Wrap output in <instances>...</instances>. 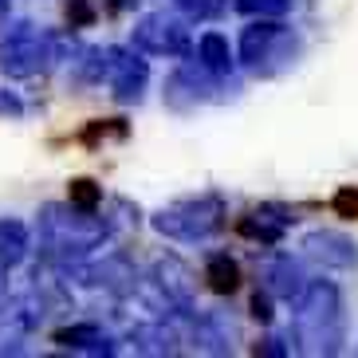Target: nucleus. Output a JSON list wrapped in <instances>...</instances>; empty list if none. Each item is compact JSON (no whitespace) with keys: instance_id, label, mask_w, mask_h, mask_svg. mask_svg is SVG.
<instances>
[{"instance_id":"10","label":"nucleus","mask_w":358,"mask_h":358,"mask_svg":"<svg viewBox=\"0 0 358 358\" xmlns=\"http://www.w3.org/2000/svg\"><path fill=\"white\" fill-rule=\"evenodd\" d=\"M303 252L311 256L315 264L323 268H335V272H350L358 268V244L350 241L347 232H335V229H315L303 236Z\"/></svg>"},{"instance_id":"17","label":"nucleus","mask_w":358,"mask_h":358,"mask_svg":"<svg viewBox=\"0 0 358 358\" xmlns=\"http://www.w3.org/2000/svg\"><path fill=\"white\" fill-rule=\"evenodd\" d=\"M28 256V224L16 217H0V272H12Z\"/></svg>"},{"instance_id":"19","label":"nucleus","mask_w":358,"mask_h":358,"mask_svg":"<svg viewBox=\"0 0 358 358\" xmlns=\"http://www.w3.org/2000/svg\"><path fill=\"white\" fill-rule=\"evenodd\" d=\"M67 205L95 213V209H103V189H99L91 178H75V181H71V189H67Z\"/></svg>"},{"instance_id":"25","label":"nucleus","mask_w":358,"mask_h":358,"mask_svg":"<svg viewBox=\"0 0 358 358\" xmlns=\"http://www.w3.org/2000/svg\"><path fill=\"white\" fill-rule=\"evenodd\" d=\"M256 355H272V358H284V355H292V347H287L284 338L268 335V338H264V343H256Z\"/></svg>"},{"instance_id":"24","label":"nucleus","mask_w":358,"mask_h":358,"mask_svg":"<svg viewBox=\"0 0 358 358\" xmlns=\"http://www.w3.org/2000/svg\"><path fill=\"white\" fill-rule=\"evenodd\" d=\"M67 20H71V28L91 24V20H95V8H91L87 0H71V4H67Z\"/></svg>"},{"instance_id":"7","label":"nucleus","mask_w":358,"mask_h":358,"mask_svg":"<svg viewBox=\"0 0 358 358\" xmlns=\"http://www.w3.org/2000/svg\"><path fill=\"white\" fill-rule=\"evenodd\" d=\"M130 48L142 55H166V59H181L193 52V32L185 16H166V12H150L134 24L130 32Z\"/></svg>"},{"instance_id":"12","label":"nucleus","mask_w":358,"mask_h":358,"mask_svg":"<svg viewBox=\"0 0 358 358\" xmlns=\"http://www.w3.org/2000/svg\"><path fill=\"white\" fill-rule=\"evenodd\" d=\"M264 284H268L272 295H280V299H295L307 284L303 264L292 260V256H275V260H268V268H264Z\"/></svg>"},{"instance_id":"5","label":"nucleus","mask_w":358,"mask_h":358,"mask_svg":"<svg viewBox=\"0 0 358 358\" xmlns=\"http://www.w3.org/2000/svg\"><path fill=\"white\" fill-rule=\"evenodd\" d=\"M299 36L280 20H252L248 28L241 32V64L248 67L252 75H280L295 64V55H299Z\"/></svg>"},{"instance_id":"15","label":"nucleus","mask_w":358,"mask_h":358,"mask_svg":"<svg viewBox=\"0 0 358 358\" xmlns=\"http://www.w3.org/2000/svg\"><path fill=\"white\" fill-rule=\"evenodd\" d=\"M193 343L205 355H229L232 350V327H224L221 315H197L193 319Z\"/></svg>"},{"instance_id":"16","label":"nucleus","mask_w":358,"mask_h":358,"mask_svg":"<svg viewBox=\"0 0 358 358\" xmlns=\"http://www.w3.org/2000/svg\"><path fill=\"white\" fill-rule=\"evenodd\" d=\"M130 347L138 350V355H178V343L181 338L173 335V331H169L166 323H142V327H134V331H130Z\"/></svg>"},{"instance_id":"1","label":"nucleus","mask_w":358,"mask_h":358,"mask_svg":"<svg viewBox=\"0 0 358 358\" xmlns=\"http://www.w3.org/2000/svg\"><path fill=\"white\" fill-rule=\"evenodd\" d=\"M106 236H110V221H103L99 209L87 213V209H75V205H43L40 213L43 260L55 264V268L87 260Z\"/></svg>"},{"instance_id":"8","label":"nucleus","mask_w":358,"mask_h":358,"mask_svg":"<svg viewBox=\"0 0 358 358\" xmlns=\"http://www.w3.org/2000/svg\"><path fill=\"white\" fill-rule=\"evenodd\" d=\"M106 55V71H103V83L110 87V95L118 99V103H138L142 99V91H146L150 83V67L146 59H138L134 48H103Z\"/></svg>"},{"instance_id":"6","label":"nucleus","mask_w":358,"mask_h":358,"mask_svg":"<svg viewBox=\"0 0 358 358\" xmlns=\"http://www.w3.org/2000/svg\"><path fill=\"white\" fill-rule=\"evenodd\" d=\"M241 91V83L232 75H213L193 59V64H181L178 71L166 79V103L178 106V110H189L201 103H224Z\"/></svg>"},{"instance_id":"26","label":"nucleus","mask_w":358,"mask_h":358,"mask_svg":"<svg viewBox=\"0 0 358 358\" xmlns=\"http://www.w3.org/2000/svg\"><path fill=\"white\" fill-rule=\"evenodd\" d=\"M252 319L272 323V299H268V295H260V292H256V299H252Z\"/></svg>"},{"instance_id":"21","label":"nucleus","mask_w":358,"mask_h":358,"mask_svg":"<svg viewBox=\"0 0 358 358\" xmlns=\"http://www.w3.org/2000/svg\"><path fill=\"white\" fill-rule=\"evenodd\" d=\"M295 0H236V8L244 12V16H256V20H280V16H287L292 12Z\"/></svg>"},{"instance_id":"22","label":"nucleus","mask_w":358,"mask_h":358,"mask_svg":"<svg viewBox=\"0 0 358 358\" xmlns=\"http://www.w3.org/2000/svg\"><path fill=\"white\" fill-rule=\"evenodd\" d=\"M331 205H335L338 217H347V221H358V189H355V185H343V189L335 193V201H331Z\"/></svg>"},{"instance_id":"11","label":"nucleus","mask_w":358,"mask_h":358,"mask_svg":"<svg viewBox=\"0 0 358 358\" xmlns=\"http://www.w3.org/2000/svg\"><path fill=\"white\" fill-rule=\"evenodd\" d=\"M292 213L280 209V205H264V209H252L248 217L241 221V232L248 241H260V244H280L284 232L292 229Z\"/></svg>"},{"instance_id":"4","label":"nucleus","mask_w":358,"mask_h":358,"mask_svg":"<svg viewBox=\"0 0 358 358\" xmlns=\"http://www.w3.org/2000/svg\"><path fill=\"white\" fill-rule=\"evenodd\" d=\"M67 55V40L59 32H43L36 24H16L0 43V71L8 79H32Z\"/></svg>"},{"instance_id":"20","label":"nucleus","mask_w":358,"mask_h":358,"mask_svg":"<svg viewBox=\"0 0 358 358\" xmlns=\"http://www.w3.org/2000/svg\"><path fill=\"white\" fill-rule=\"evenodd\" d=\"M169 4H173L185 20H217V16L229 8V0H169Z\"/></svg>"},{"instance_id":"9","label":"nucleus","mask_w":358,"mask_h":358,"mask_svg":"<svg viewBox=\"0 0 358 358\" xmlns=\"http://www.w3.org/2000/svg\"><path fill=\"white\" fill-rule=\"evenodd\" d=\"M150 280H154L158 295L166 299V307H178V311H189L193 307V287H197V280H193V272H189V264L185 260H178V256H162V260H154Z\"/></svg>"},{"instance_id":"2","label":"nucleus","mask_w":358,"mask_h":358,"mask_svg":"<svg viewBox=\"0 0 358 358\" xmlns=\"http://www.w3.org/2000/svg\"><path fill=\"white\" fill-rule=\"evenodd\" d=\"M295 343L307 355H338L347 343L343 295L327 280H311L295 295Z\"/></svg>"},{"instance_id":"18","label":"nucleus","mask_w":358,"mask_h":358,"mask_svg":"<svg viewBox=\"0 0 358 358\" xmlns=\"http://www.w3.org/2000/svg\"><path fill=\"white\" fill-rule=\"evenodd\" d=\"M205 284L217 295H232L241 287V264L232 260L229 252H213L209 260H205Z\"/></svg>"},{"instance_id":"23","label":"nucleus","mask_w":358,"mask_h":358,"mask_svg":"<svg viewBox=\"0 0 358 358\" xmlns=\"http://www.w3.org/2000/svg\"><path fill=\"white\" fill-rule=\"evenodd\" d=\"M24 99L16 91H0V118H24Z\"/></svg>"},{"instance_id":"14","label":"nucleus","mask_w":358,"mask_h":358,"mask_svg":"<svg viewBox=\"0 0 358 358\" xmlns=\"http://www.w3.org/2000/svg\"><path fill=\"white\" fill-rule=\"evenodd\" d=\"M193 55H197V64L213 75H232L236 59H232V48H229V36L221 32H205L197 43H193Z\"/></svg>"},{"instance_id":"13","label":"nucleus","mask_w":358,"mask_h":358,"mask_svg":"<svg viewBox=\"0 0 358 358\" xmlns=\"http://www.w3.org/2000/svg\"><path fill=\"white\" fill-rule=\"evenodd\" d=\"M55 343L67 350H87V355H115V338L99 323H71L64 331H55Z\"/></svg>"},{"instance_id":"3","label":"nucleus","mask_w":358,"mask_h":358,"mask_svg":"<svg viewBox=\"0 0 358 358\" xmlns=\"http://www.w3.org/2000/svg\"><path fill=\"white\" fill-rule=\"evenodd\" d=\"M154 232L169 236V241H209L213 232L224 229V197L221 193H197V197H178L173 205H162L150 217Z\"/></svg>"}]
</instances>
